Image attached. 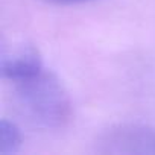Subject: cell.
Masks as SVG:
<instances>
[{"mask_svg":"<svg viewBox=\"0 0 155 155\" xmlns=\"http://www.w3.org/2000/svg\"><path fill=\"white\" fill-rule=\"evenodd\" d=\"M20 113L41 129H62L73 116V105L64 84L44 65L8 81Z\"/></svg>","mask_w":155,"mask_h":155,"instance_id":"obj_1","label":"cell"},{"mask_svg":"<svg viewBox=\"0 0 155 155\" xmlns=\"http://www.w3.org/2000/svg\"><path fill=\"white\" fill-rule=\"evenodd\" d=\"M101 153H152L155 155V129L144 125L123 123L116 125L96 141Z\"/></svg>","mask_w":155,"mask_h":155,"instance_id":"obj_2","label":"cell"},{"mask_svg":"<svg viewBox=\"0 0 155 155\" xmlns=\"http://www.w3.org/2000/svg\"><path fill=\"white\" fill-rule=\"evenodd\" d=\"M43 58L40 50L28 43H20L11 49L3 47L2 53V73L6 81L17 79L20 76L41 68Z\"/></svg>","mask_w":155,"mask_h":155,"instance_id":"obj_3","label":"cell"},{"mask_svg":"<svg viewBox=\"0 0 155 155\" xmlns=\"http://www.w3.org/2000/svg\"><path fill=\"white\" fill-rule=\"evenodd\" d=\"M21 141L23 138L20 128L14 122L3 119L0 123V153L9 155L18 152L21 147Z\"/></svg>","mask_w":155,"mask_h":155,"instance_id":"obj_4","label":"cell"},{"mask_svg":"<svg viewBox=\"0 0 155 155\" xmlns=\"http://www.w3.org/2000/svg\"><path fill=\"white\" fill-rule=\"evenodd\" d=\"M44 3H50V5H81V3H88V2H94V0H41Z\"/></svg>","mask_w":155,"mask_h":155,"instance_id":"obj_5","label":"cell"}]
</instances>
